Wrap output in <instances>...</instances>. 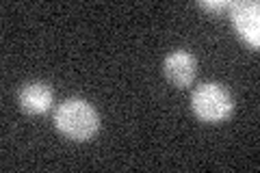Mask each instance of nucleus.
Wrapping results in <instances>:
<instances>
[{
    "mask_svg": "<svg viewBox=\"0 0 260 173\" xmlns=\"http://www.w3.org/2000/svg\"><path fill=\"white\" fill-rule=\"evenodd\" d=\"M54 126L65 139L85 143L89 139H93L100 130V115H98L95 106L83 100V97H68L56 106Z\"/></svg>",
    "mask_w": 260,
    "mask_h": 173,
    "instance_id": "obj_1",
    "label": "nucleus"
},
{
    "mask_svg": "<svg viewBox=\"0 0 260 173\" xmlns=\"http://www.w3.org/2000/svg\"><path fill=\"white\" fill-rule=\"evenodd\" d=\"M230 18L237 35L245 41L247 46H260V5L258 3H232Z\"/></svg>",
    "mask_w": 260,
    "mask_h": 173,
    "instance_id": "obj_3",
    "label": "nucleus"
},
{
    "mask_svg": "<svg viewBox=\"0 0 260 173\" xmlns=\"http://www.w3.org/2000/svg\"><path fill=\"white\" fill-rule=\"evenodd\" d=\"M195 117L206 123H221L234 113V97L219 82H202L191 95Z\"/></svg>",
    "mask_w": 260,
    "mask_h": 173,
    "instance_id": "obj_2",
    "label": "nucleus"
},
{
    "mask_svg": "<svg viewBox=\"0 0 260 173\" xmlns=\"http://www.w3.org/2000/svg\"><path fill=\"white\" fill-rule=\"evenodd\" d=\"M230 5L232 3H228V0H217V3H206V0H202V3H200L202 9H206L210 13H221L225 9H230Z\"/></svg>",
    "mask_w": 260,
    "mask_h": 173,
    "instance_id": "obj_6",
    "label": "nucleus"
},
{
    "mask_svg": "<svg viewBox=\"0 0 260 173\" xmlns=\"http://www.w3.org/2000/svg\"><path fill=\"white\" fill-rule=\"evenodd\" d=\"M162 72H165L167 80L172 82L174 87H189L195 80V74H198V61L195 56L186 50H174L172 54L165 56L162 61Z\"/></svg>",
    "mask_w": 260,
    "mask_h": 173,
    "instance_id": "obj_4",
    "label": "nucleus"
},
{
    "mask_svg": "<svg viewBox=\"0 0 260 173\" xmlns=\"http://www.w3.org/2000/svg\"><path fill=\"white\" fill-rule=\"evenodd\" d=\"M18 102L20 109L28 115H44L52 109L54 104V91L48 82L35 80V82H26L20 93H18Z\"/></svg>",
    "mask_w": 260,
    "mask_h": 173,
    "instance_id": "obj_5",
    "label": "nucleus"
}]
</instances>
